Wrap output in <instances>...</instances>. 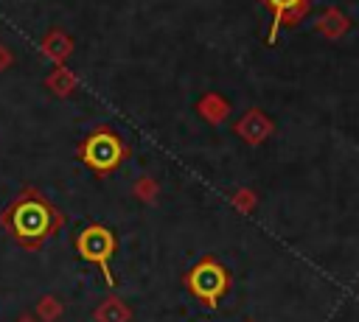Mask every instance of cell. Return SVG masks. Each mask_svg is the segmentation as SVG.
<instances>
[{"label":"cell","mask_w":359,"mask_h":322,"mask_svg":"<svg viewBox=\"0 0 359 322\" xmlns=\"http://www.w3.org/2000/svg\"><path fill=\"white\" fill-rule=\"evenodd\" d=\"M314 31H317L320 36H325V39H339V36H345V34L351 31V17H348L342 8L328 6V8L314 20Z\"/></svg>","instance_id":"obj_8"},{"label":"cell","mask_w":359,"mask_h":322,"mask_svg":"<svg viewBox=\"0 0 359 322\" xmlns=\"http://www.w3.org/2000/svg\"><path fill=\"white\" fill-rule=\"evenodd\" d=\"M79 160L87 165V168H93L95 174H109V171H115L123 160H126V154H129V148H126V143L109 129V126H98V129H93L87 137H84V143L79 146Z\"/></svg>","instance_id":"obj_2"},{"label":"cell","mask_w":359,"mask_h":322,"mask_svg":"<svg viewBox=\"0 0 359 322\" xmlns=\"http://www.w3.org/2000/svg\"><path fill=\"white\" fill-rule=\"evenodd\" d=\"M115 246H118L115 232H112L109 227H104V224H87V227L76 235V252H79L87 263H93V266L101 269L107 286H115V277H112V269H109V260H112V255H115Z\"/></svg>","instance_id":"obj_4"},{"label":"cell","mask_w":359,"mask_h":322,"mask_svg":"<svg viewBox=\"0 0 359 322\" xmlns=\"http://www.w3.org/2000/svg\"><path fill=\"white\" fill-rule=\"evenodd\" d=\"M70 50H73V39L65 31H59V28L48 31L42 36V42H39V53L45 59H50L53 64H65V59L70 56Z\"/></svg>","instance_id":"obj_9"},{"label":"cell","mask_w":359,"mask_h":322,"mask_svg":"<svg viewBox=\"0 0 359 322\" xmlns=\"http://www.w3.org/2000/svg\"><path fill=\"white\" fill-rule=\"evenodd\" d=\"M236 134L244 140V143H250V146H261L272 132H275V123H272V118L264 112V109H258V106H250L238 120H236Z\"/></svg>","instance_id":"obj_6"},{"label":"cell","mask_w":359,"mask_h":322,"mask_svg":"<svg viewBox=\"0 0 359 322\" xmlns=\"http://www.w3.org/2000/svg\"><path fill=\"white\" fill-rule=\"evenodd\" d=\"M93 316H95V322H129L132 308L118 297H107V300H101V305L95 308Z\"/></svg>","instance_id":"obj_11"},{"label":"cell","mask_w":359,"mask_h":322,"mask_svg":"<svg viewBox=\"0 0 359 322\" xmlns=\"http://www.w3.org/2000/svg\"><path fill=\"white\" fill-rule=\"evenodd\" d=\"M36 314H39L45 322H53V319L62 316V302H59L56 297H42L39 305H36Z\"/></svg>","instance_id":"obj_13"},{"label":"cell","mask_w":359,"mask_h":322,"mask_svg":"<svg viewBox=\"0 0 359 322\" xmlns=\"http://www.w3.org/2000/svg\"><path fill=\"white\" fill-rule=\"evenodd\" d=\"M258 3H264L272 11V28H269V36L266 39L275 42L280 25L292 28V25L303 22V17L309 14V8H311L314 0H258Z\"/></svg>","instance_id":"obj_5"},{"label":"cell","mask_w":359,"mask_h":322,"mask_svg":"<svg viewBox=\"0 0 359 322\" xmlns=\"http://www.w3.org/2000/svg\"><path fill=\"white\" fill-rule=\"evenodd\" d=\"M11 64H14V53L0 42V73H3V70H8Z\"/></svg>","instance_id":"obj_15"},{"label":"cell","mask_w":359,"mask_h":322,"mask_svg":"<svg viewBox=\"0 0 359 322\" xmlns=\"http://www.w3.org/2000/svg\"><path fill=\"white\" fill-rule=\"evenodd\" d=\"M132 193H135V199H140V202H154L157 193H160V188H157L154 176H140V179L132 185Z\"/></svg>","instance_id":"obj_12"},{"label":"cell","mask_w":359,"mask_h":322,"mask_svg":"<svg viewBox=\"0 0 359 322\" xmlns=\"http://www.w3.org/2000/svg\"><path fill=\"white\" fill-rule=\"evenodd\" d=\"M230 112H233V104L219 92H205L196 101V115L210 126H222L230 118Z\"/></svg>","instance_id":"obj_7"},{"label":"cell","mask_w":359,"mask_h":322,"mask_svg":"<svg viewBox=\"0 0 359 322\" xmlns=\"http://www.w3.org/2000/svg\"><path fill=\"white\" fill-rule=\"evenodd\" d=\"M45 87L53 92V95H59V98H67L76 87H79V76L70 70V67H65V64H56L48 76H45Z\"/></svg>","instance_id":"obj_10"},{"label":"cell","mask_w":359,"mask_h":322,"mask_svg":"<svg viewBox=\"0 0 359 322\" xmlns=\"http://www.w3.org/2000/svg\"><path fill=\"white\" fill-rule=\"evenodd\" d=\"M230 202H233V207H238L241 213H250V210L255 207V193H252L250 188H238Z\"/></svg>","instance_id":"obj_14"},{"label":"cell","mask_w":359,"mask_h":322,"mask_svg":"<svg viewBox=\"0 0 359 322\" xmlns=\"http://www.w3.org/2000/svg\"><path fill=\"white\" fill-rule=\"evenodd\" d=\"M62 224H65L62 213L34 188L17 193V199L3 213V227L25 249H39Z\"/></svg>","instance_id":"obj_1"},{"label":"cell","mask_w":359,"mask_h":322,"mask_svg":"<svg viewBox=\"0 0 359 322\" xmlns=\"http://www.w3.org/2000/svg\"><path fill=\"white\" fill-rule=\"evenodd\" d=\"M185 286L205 308H216L219 300L230 291V274L216 258L208 255L191 266V272L185 274Z\"/></svg>","instance_id":"obj_3"},{"label":"cell","mask_w":359,"mask_h":322,"mask_svg":"<svg viewBox=\"0 0 359 322\" xmlns=\"http://www.w3.org/2000/svg\"><path fill=\"white\" fill-rule=\"evenodd\" d=\"M20 322H34V319L31 316H20Z\"/></svg>","instance_id":"obj_16"}]
</instances>
